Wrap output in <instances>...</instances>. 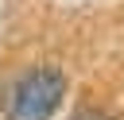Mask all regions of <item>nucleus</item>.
I'll list each match as a JSON object with an SVG mask.
<instances>
[{"label":"nucleus","instance_id":"obj_1","mask_svg":"<svg viewBox=\"0 0 124 120\" xmlns=\"http://www.w3.org/2000/svg\"><path fill=\"white\" fill-rule=\"evenodd\" d=\"M62 93H66L62 70L54 66L27 70L8 93V120H50L54 108L62 105Z\"/></svg>","mask_w":124,"mask_h":120},{"label":"nucleus","instance_id":"obj_2","mask_svg":"<svg viewBox=\"0 0 124 120\" xmlns=\"http://www.w3.org/2000/svg\"><path fill=\"white\" fill-rule=\"evenodd\" d=\"M70 120H112V116H105V112H97V108H81V112H74Z\"/></svg>","mask_w":124,"mask_h":120}]
</instances>
